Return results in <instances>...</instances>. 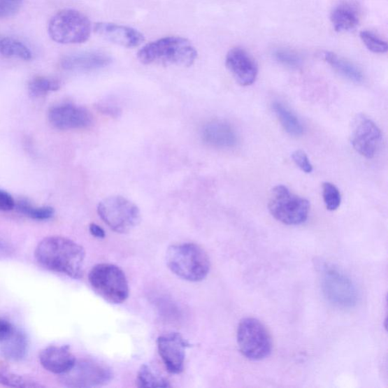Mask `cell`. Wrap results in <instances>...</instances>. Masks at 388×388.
<instances>
[{
    "label": "cell",
    "instance_id": "obj_1",
    "mask_svg": "<svg viewBox=\"0 0 388 388\" xmlns=\"http://www.w3.org/2000/svg\"><path fill=\"white\" fill-rule=\"evenodd\" d=\"M85 257L78 243L61 236L44 238L35 250L36 259L42 266L76 279L83 275Z\"/></svg>",
    "mask_w": 388,
    "mask_h": 388
},
{
    "label": "cell",
    "instance_id": "obj_2",
    "mask_svg": "<svg viewBox=\"0 0 388 388\" xmlns=\"http://www.w3.org/2000/svg\"><path fill=\"white\" fill-rule=\"evenodd\" d=\"M197 51L188 40L180 37H167L151 42L138 53L144 65H164L189 67L194 64Z\"/></svg>",
    "mask_w": 388,
    "mask_h": 388
},
{
    "label": "cell",
    "instance_id": "obj_3",
    "mask_svg": "<svg viewBox=\"0 0 388 388\" xmlns=\"http://www.w3.org/2000/svg\"><path fill=\"white\" fill-rule=\"evenodd\" d=\"M166 264L175 275L192 282L203 281L210 270L208 254L201 247L192 243L169 247Z\"/></svg>",
    "mask_w": 388,
    "mask_h": 388
},
{
    "label": "cell",
    "instance_id": "obj_4",
    "mask_svg": "<svg viewBox=\"0 0 388 388\" xmlns=\"http://www.w3.org/2000/svg\"><path fill=\"white\" fill-rule=\"evenodd\" d=\"M88 279L94 291L107 302L120 304L128 299V280L119 266L110 264H97L89 271Z\"/></svg>",
    "mask_w": 388,
    "mask_h": 388
},
{
    "label": "cell",
    "instance_id": "obj_5",
    "mask_svg": "<svg viewBox=\"0 0 388 388\" xmlns=\"http://www.w3.org/2000/svg\"><path fill=\"white\" fill-rule=\"evenodd\" d=\"M268 208L278 222L287 225H299L308 220L310 203L287 187L278 185L271 191Z\"/></svg>",
    "mask_w": 388,
    "mask_h": 388
},
{
    "label": "cell",
    "instance_id": "obj_6",
    "mask_svg": "<svg viewBox=\"0 0 388 388\" xmlns=\"http://www.w3.org/2000/svg\"><path fill=\"white\" fill-rule=\"evenodd\" d=\"M92 31V24L88 17L74 10L59 12L48 24L51 39L62 44L83 43L89 38Z\"/></svg>",
    "mask_w": 388,
    "mask_h": 388
},
{
    "label": "cell",
    "instance_id": "obj_7",
    "mask_svg": "<svg viewBox=\"0 0 388 388\" xmlns=\"http://www.w3.org/2000/svg\"><path fill=\"white\" fill-rule=\"evenodd\" d=\"M237 338L241 354L248 359L260 361L272 354V336L265 324L255 318H245L240 322Z\"/></svg>",
    "mask_w": 388,
    "mask_h": 388
},
{
    "label": "cell",
    "instance_id": "obj_8",
    "mask_svg": "<svg viewBox=\"0 0 388 388\" xmlns=\"http://www.w3.org/2000/svg\"><path fill=\"white\" fill-rule=\"evenodd\" d=\"M97 213L108 227L119 233L130 232L141 219L138 206L121 196L106 198L98 204Z\"/></svg>",
    "mask_w": 388,
    "mask_h": 388
},
{
    "label": "cell",
    "instance_id": "obj_9",
    "mask_svg": "<svg viewBox=\"0 0 388 388\" xmlns=\"http://www.w3.org/2000/svg\"><path fill=\"white\" fill-rule=\"evenodd\" d=\"M113 377L109 367L93 360H80L67 373L60 375V382L69 387H95L107 385Z\"/></svg>",
    "mask_w": 388,
    "mask_h": 388
},
{
    "label": "cell",
    "instance_id": "obj_10",
    "mask_svg": "<svg viewBox=\"0 0 388 388\" xmlns=\"http://www.w3.org/2000/svg\"><path fill=\"white\" fill-rule=\"evenodd\" d=\"M350 142L361 156L373 159L381 148L382 134L372 120L359 114L351 124Z\"/></svg>",
    "mask_w": 388,
    "mask_h": 388
},
{
    "label": "cell",
    "instance_id": "obj_11",
    "mask_svg": "<svg viewBox=\"0 0 388 388\" xmlns=\"http://www.w3.org/2000/svg\"><path fill=\"white\" fill-rule=\"evenodd\" d=\"M48 120L54 128L62 130H79L93 124V116L84 107L73 104H62L51 108Z\"/></svg>",
    "mask_w": 388,
    "mask_h": 388
},
{
    "label": "cell",
    "instance_id": "obj_12",
    "mask_svg": "<svg viewBox=\"0 0 388 388\" xmlns=\"http://www.w3.org/2000/svg\"><path fill=\"white\" fill-rule=\"evenodd\" d=\"M159 354L171 374H180L184 370L185 351L188 342L178 333H170L157 340Z\"/></svg>",
    "mask_w": 388,
    "mask_h": 388
},
{
    "label": "cell",
    "instance_id": "obj_13",
    "mask_svg": "<svg viewBox=\"0 0 388 388\" xmlns=\"http://www.w3.org/2000/svg\"><path fill=\"white\" fill-rule=\"evenodd\" d=\"M227 66L237 83L243 87L255 82L258 76V66L249 54L239 48L231 49L227 54Z\"/></svg>",
    "mask_w": 388,
    "mask_h": 388
},
{
    "label": "cell",
    "instance_id": "obj_14",
    "mask_svg": "<svg viewBox=\"0 0 388 388\" xmlns=\"http://www.w3.org/2000/svg\"><path fill=\"white\" fill-rule=\"evenodd\" d=\"M94 30L102 38L124 48H137L145 41L144 36L138 30L114 23H96Z\"/></svg>",
    "mask_w": 388,
    "mask_h": 388
},
{
    "label": "cell",
    "instance_id": "obj_15",
    "mask_svg": "<svg viewBox=\"0 0 388 388\" xmlns=\"http://www.w3.org/2000/svg\"><path fill=\"white\" fill-rule=\"evenodd\" d=\"M323 286L329 299L336 304L351 305L356 299L355 290L349 279L337 270L329 268L324 273Z\"/></svg>",
    "mask_w": 388,
    "mask_h": 388
},
{
    "label": "cell",
    "instance_id": "obj_16",
    "mask_svg": "<svg viewBox=\"0 0 388 388\" xmlns=\"http://www.w3.org/2000/svg\"><path fill=\"white\" fill-rule=\"evenodd\" d=\"M201 137L205 143L216 148H231L238 143L236 130L229 123L221 120L205 124Z\"/></svg>",
    "mask_w": 388,
    "mask_h": 388
},
{
    "label": "cell",
    "instance_id": "obj_17",
    "mask_svg": "<svg viewBox=\"0 0 388 388\" xmlns=\"http://www.w3.org/2000/svg\"><path fill=\"white\" fill-rule=\"evenodd\" d=\"M42 366L48 372L62 375L69 371L76 359L68 346H50L43 349L39 356Z\"/></svg>",
    "mask_w": 388,
    "mask_h": 388
},
{
    "label": "cell",
    "instance_id": "obj_18",
    "mask_svg": "<svg viewBox=\"0 0 388 388\" xmlns=\"http://www.w3.org/2000/svg\"><path fill=\"white\" fill-rule=\"evenodd\" d=\"M112 59L106 54L86 52L66 56L61 61L63 69L70 71H92L101 69L111 64Z\"/></svg>",
    "mask_w": 388,
    "mask_h": 388
},
{
    "label": "cell",
    "instance_id": "obj_19",
    "mask_svg": "<svg viewBox=\"0 0 388 388\" xmlns=\"http://www.w3.org/2000/svg\"><path fill=\"white\" fill-rule=\"evenodd\" d=\"M324 58L331 68L337 71L342 77L357 84L363 82L364 77L362 71L354 66L353 63L331 52L324 53Z\"/></svg>",
    "mask_w": 388,
    "mask_h": 388
},
{
    "label": "cell",
    "instance_id": "obj_20",
    "mask_svg": "<svg viewBox=\"0 0 388 388\" xmlns=\"http://www.w3.org/2000/svg\"><path fill=\"white\" fill-rule=\"evenodd\" d=\"M273 109L286 132L294 137L301 136L304 131L302 123L290 110L279 102L273 104Z\"/></svg>",
    "mask_w": 388,
    "mask_h": 388
},
{
    "label": "cell",
    "instance_id": "obj_21",
    "mask_svg": "<svg viewBox=\"0 0 388 388\" xmlns=\"http://www.w3.org/2000/svg\"><path fill=\"white\" fill-rule=\"evenodd\" d=\"M331 20L336 31H347L355 28L359 23V17L354 8L341 6L333 10Z\"/></svg>",
    "mask_w": 388,
    "mask_h": 388
},
{
    "label": "cell",
    "instance_id": "obj_22",
    "mask_svg": "<svg viewBox=\"0 0 388 388\" xmlns=\"http://www.w3.org/2000/svg\"><path fill=\"white\" fill-rule=\"evenodd\" d=\"M2 352L7 359L19 360L25 357L28 342L23 333L13 331L12 335L1 343Z\"/></svg>",
    "mask_w": 388,
    "mask_h": 388
},
{
    "label": "cell",
    "instance_id": "obj_23",
    "mask_svg": "<svg viewBox=\"0 0 388 388\" xmlns=\"http://www.w3.org/2000/svg\"><path fill=\"white\" fill-rule=\"evenodd\" d=\"M0 54L6 57L24 61H29L33 58L31 50L22 41L13 38L0 39Z\"/></svg>",
    "mask_w": 388,
    "mask_h": 388
},
{
    "label": "cell",
    "instance_id": "obj_24",
    "mask_svg": "<svg viewBox=\"0 0 388 388\" xmlns=\"http://www.w3.org/2000/svg\"><path fill=\"white\" fill-rule=\"evenodd\" d=\"M139 387H169L171 385L164 377L159 375L148 365H143L137 376Z\"/></svg>",
    "mask_w": 388,
    "mask_h": 388
},
{
    "label": "cell",
    "instance_id": "obj_25",
    "mask_svg": "<svg viewBox=\"0 0 388 388\" xmlns=\"http://www.w3.org/2000/svg\"><path fill=\"white\" fill-rule=\"evenodd\" d=\"M59 87L58 80L41 76L33 78L29 85L30 94L35 97H41L50 92H56Z\"/></svg>",
    "mask_w": 388,
    "mask_h": 388
},
{
    "label": "cell",
    "instance_id": "obj_26",
    "mask_svg": "<svg viewBox=\"0 0 388 388\" xmlns=\"http://www.w3.org/2000/svg\"><path fill=\"white\" fill-rule=\"evenodd\" d=\"M17 209H19L22 213L36 220H49L52 217L54 214V210L51 207H34L24 201L17 204Z\"/></svg>",
    "mask_w": 388,
    "mask_h": 388
},
{
    "label": "cell",
    "instance_id": "obj_27",
    "mask_svg": "<svg viewBox=\"0 0 388 388\" xmlns=\"http://www.w3.org/2000/svg\"><path fill=\"white\" fill-rule=\"evenodd\" d=\"M0 384L14 387H41L42 385L36 383L30 379L22 377L5 370L0 369Z\"/></svg>",
    "mask_w": 388,
    "mask_h": 388
},
{
    "label": "cell",
    "instance_id": "obj_28",
    "mask_svg": "<svg viewBox=\"0 0 388 388\" xmlns=\"http://www.w3.org/2000/svg\"><path fill=\"white\" fill-rule=\"evenodd\" d=\"M323 200L329 211L336 210L341 203V195L338 187L331 183L324 182L322 185Z\"/></svg>",
    "mask_w": 388,
    "mask_h": 388
},
{
    "label": "cell",
    "instance_id": "obj_29",
    "mask_svg": "<svg viewBox=\"0 0 388 388\" xmlns=\"http://www.w3.org/2000/svg\"><path fill=\"white\" fill-rule=\"evenodd\" d=\"M360 38L365 46L375 53H385L387 51V43L385 41L378 38L377 35L371 31H363L360 32Z\"/></svg>",
    "mask_w": 388,
    "mask_h": 388
},
{
    "label": "cell",
    "instance_id": "obj_30",
    "mask_svg": "<svg viewBox=\"0 0 388 388\" xmlns=\"http://www.w3.org/2000/svg\"><path fill=\"white\" fill-rule=\"evenodd\" d=\"M274 57L278 62L289 68L299 69L302 65L301 57L291 50L278 49L274 52Z\"/></svg>",
    "mask_w": 388,
    "mask_h": 388
},
{
    "label": "cell",
    "instance_id": "obj_31",
    "mask_svg": "<svg viewBox=\"0 0 388 388\" xmlns=\"http://www.w3.org/2000/svg\"><path fill=\"white\" fill-rule=\"evenodd\" d=\"M24 0H0V20L13 16L20 11Z\"/></svg>",
    "mask_w": 388,
    "mask_h": 388
},
{
    "label": "cell",
    "instance_id": "obj_32",
    "mask_svg": "<svg viewBox=\"0 0 388 388\" xmlns=\"http://www.w3.org/2000/svg\"><path fill=\"white\" fill-rule=\"evenodd\" d=\"M292 157L296 165L304 171L305 173L309 174L312 173L313 170L312 165L304 151L301 150H295L292 153Z\"/></svg>",
    "mask_w": 388,
    "mask_h": 388
},
{
    "label": "cell",
    "instance_id": "obj_33",
    "mask_svg": "<svg viewBox=\"0 0 388 388\" xmlns=\"http://www.w3.org/2000/svg\"><path fill=\"white\" fill-rule=\"evenodd\" d=\"M15 206V202L12 195L0 189V211H11Z\"/></svg>",
    "mask_w": 388,
    "mask_h": 388
},
{
    "label": "cell",
    "instance_id": "obj_34",
    "mask_svg": "<svg viewBox=\"0 0 388 388\" xmlns=\"http://www.w3.org/2000/svg\"><path fill=\"white\" fill-rule=\"evenodd\" d=\"M14 329L10 322L0 319V343L3 342L10 337Z\"/></svg>",
    "mask_w": 388,
    "mask_h": 388
},
{
    "label": "cell",
    "instance_id": "obj_35",
    "mask_svg": "<svg viewBox=\"0 0 388 388\" xmlns=\"http://www.w3.org/2000/svg\"><path fill=\"white\" fill-rule=\"evenodd\" d=\"M97 107L99 110L102 112V113H104L106 115H110L113 117L119 116L120 114L121 113V111L119 109V108H117L111 105L100 104Z\"/></svg>",
    "mask_w": 388,
    "mask_h": 388
},
{
    "label": "cell",
    "instance_id": "obj_36",
    "mask_svg": "<svg viewBox=\"0 0 388 388\" xmlns=\"http://www.w3.org/2000/svg\"><path fill=\"white\" fill-rule=\"evenodd\" d=\"M89 230L90 233L96 238H104L106 237V233L104 230L101 227H99L98 224L92 223L89 224Z\"/></svg>",
    "mask_w": 388,
    "mask_h": 388
}]
</instances>
